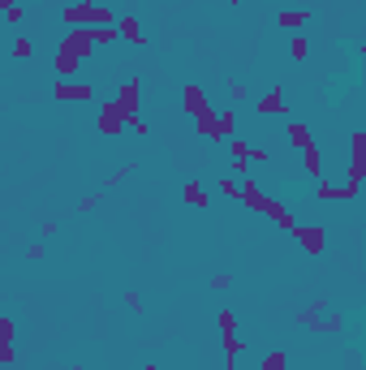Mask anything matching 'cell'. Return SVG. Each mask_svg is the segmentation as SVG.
Returning <instances> with one entry per match:
<instances>
[{"label":"cell","mask_w":366,"mask_h":370,"mask_svg":"<svg viewBox=\"0 0 366 370\" xmlns=\"http://www.w3.org/2000/svg\"><path fill=\"white\" fill-rule=\"evenodd\" d=\"M65 26H117V13L99 0H82V5H69L65 13Z\"/></svg>","instance_id":"1"},{"label":"cell","mask_w":366,"mask_h":370,"mask_svg":"<svg viewBox=\"0 0 366 370\" xmlns=\"http://www.w3.org/2000/svg\"><path fill=\"white\" fill-rule=\"evenodd\" d=\"M95 129H99L103 138H117V134H125V112H121V103H117V99H108V103H99V117H95Z\"/></svg>","instance_id":"2"},{"label":"cell","mask_w":366,"mask_h":370,"mask_svg":"<svg viewBox=\"0 0 366 370\" xmlns=\"http://www.w3.org/2000/svg\"><path fill=\"white\" fill-rule=\"evenodd\" d=\"M289 233H293V241H297L306 254H324V250H328V229H324V224H293Z\"/></svg>","instance_id":"3"},{"label":"cell","mask_w":366,"mask_h":370,"mask_svg":"<svg viewBox=\"0 0 366 370\" xmlns=\"http://www.w3.org/2000/svg\"><path fill=\"white\" fill-rule=\"evenodd\" d=\"M366 181V134L353 129L349 138V185H362Z\"/></svg>","instance_id":"4"},{"label":"cell","mask_w":366,"mask_h":370,"mask_svg":"<svg viewBox=\"0 0 366 370\" xmlns=\"http://www.w3.org/2000/svg\"><path fill=\"white\" fill-rule=\"evenodd\" d=\"M181 108H185L190 117H207V112H216V108H212V99H207V91H202L198 82H185V86H181Z\"/></svg>","instance_id":"5"},{"label":"cell","mask_w":366,"mask_h":370,"mask_svg":"<svg viewBox=\"0 0 366 370\" xmlns=\"http://www.w3.org/2000/svg\"><path fill=\"white\" fill-rule=\"evenodd\" d=\"M61 47H65V52H74L78 61H86V57H91V47H95L91 26H69V30H65V39H61Z\"/></svg>","instance_id":"6"},{"label":"cell","mask_w":366,"mask_h":370,"mask_svg":"<svg viewBox=\"0 0 366 370\" xmlns=\"http://www.w3.org/2000/svg\"><path fill=\"white\" fill-rule=\"evenodd\" d=\"M358 194H362V185H349V181L345 185H332V181L315 185V202H353Z\"/></svg>","instance_id":"7"},{"label":"cell","mask_w":366,"mask_h":370,"mask_svg":"<svg viewBox=\"0 0 366 370\" xmlns=\"http://www.w3.org/2000/svg\"><path fill=\"white\" fill-rule=\"evenodd\" d=\"M91 99H95L91 82H69V78L57 82V103H91Z\"/></svg>","instance_id":"8"},{"label":"cell","mask_w":366,"mask_h":370,"mask_svg":"<svg viewBox=\"0 0 366 370\" xmlns=\"http://www.w3.org/2000/svg\"><path fill=\"white\" fill-rule=\"evenodd\" d=\"M117 103H121V112H125V117H138V108H142V82H138V78L121 82V91H117Z\"/></svg>","instance_id":"9"},{"label":"cell","mask_w":366,"mask_h":370,"mask_svg":"<svg viewBox=\"0 0 366 370\" xmlns=\"http://www.w3.org/2000/svg\"><path fill=\"white\" fill-rule=\"evenodd\" d=\"M254 103H258V117H285V112H289V103H285V91H280V86L263 91Z\"/></svg>","instance_id":"10"},{"label":"cell","mask_w":366,"mask_h":370,"mask_svg":"<svg viewBox=\"0 0 366 370\" xmlns=\"http://www.w3.org/2000/svg\"><path fill=\"white\" fill-rule=\"evenodd\" d=\"M117 39H125V43L142 47V43H147V35H142V22H138L134 13H121V18H117Z\"/></svg>","instance_id":"11"},{"label":"cell","mask_w":366,"mask_h":370,"mask_svg":"<svg viewBox=\"0 0 366 370\" xmlns=\"http://www.w3.org/2000/svg\"><path fill=\"white\" fill-rule=\"evenodd\" d=\"M229 164H233V177L241 181V177H246V168H250V142L229 138Z\"/></svg>","instance_id":"12"},{"label":"cell","mask_w":366,"mask_h":370,"mask_svg":"<svg viewBox=\"0 0 366 370\" xmlns=\"http://www.w3.org/2000/svg\"><path fill=\"white\" fill-rule=\"evenodd\" d=\"M258 216H268V220H272L276 229H285V233H289V229L297 224V220L289 216V207H285V202H276L272 194H268V202H263V211H258Z\"/></svg>","instance_id":"13"},{"label":"cell","mask_w":366,"mask_h":370,"mask_svg":"<svg viewBox=\"0 0 366 370\" xmlns=\"http://www.w3.org/2000/svg\"><path fill=\"white\" fill-rule=\"evenodd\" d=\"M250 211H263V202H268V194L258 190V181H250V177H241V194H237Z\"/></svg>","instance_id":"14"},{"label":"cell","mask_w":366,"mask_h":370,"mask_svg":"<svg viewBox=\"0 0 366 370\" xmlns=\"http://www.w3.org/2000/svg\"><path fill=\"white\" fill-rule=\"evenodd\" d=\"M285 134H289V142H293L297 151L315 146V134H310V125H306V121H289V125H285Z\"/></svg>","instance_id":"15"},{"label":"cell","mask_w":366,"mask_h":370,"mask_svg":"<svg viewBox=\"0 0 366 370\" xmlns=\"http://www.w3.org/2000/svg\"><path fill=\"white\" fill-rule=\"evenodd\" d=\"M302 168L315 177V181H324V155H319V146H306L302 151Z\"/></svg>","instance_id":"16"},{"label":"cell","mask_w":366,"mask_h":370,"mask_svg":"<svg viewBox=\"0 0 366 370\" xmlns=\"http://www.w3.org/2000/svg\"><path fill=\"white\" fill-rule=\"evenodd\" d=\"M82 69V61L74 57V52H65V47H57V78H74Z\"/></svg>","instance_id":"17"},{"label":"cell","mask_w":366,"mask_h":370,"mask_svg":"<svg viewBox=\"0 0 366 370\" xmlns=\"http://www.w3.org/2000/svg\"><path fill=\"white\" fill-rule=\"evenodd\" d=\"M216 138H220V142L237 138V117H233V108H229V112H216Z\"/></svg>","instance_id":"18"},{"label":"cell","mask_w":366,"mask_h":370,"mask_svg":"<svg viewBox=\"0 0 366 370\" xmlns=\"http://www.w3.org/2000/svg\"><path fill=\"white\" fill-rule=\"evenodd\" d=\"M341 328H345V319H341V314H336V310H332V314L324 310V314H319V319H315V323H310V332H332V336H336Z\"/></svg>","instance_id":"19"},{"label":"cell","mask_w":366,"mask_h":370,"mask_svg":"<svg viewBox=\"0 0 366 370\" xmlns=\"http://www.w3.org/2000/svg\"><path fill=\"white\" fill-rule=\"evenodd\" d=\"M181 202H185V207H207L212 198H207V190H202L198 181H190V185H181Z\"/></svg>","instance_id":"20"},{"label":"cell","mask_w":366,"mask_h":370,"mask_svg":"<svg viewBox=\"0 0 366 370\" xmlns=\"http://www.w3.org/2000/svg\"><path fill=\"white\" fill-rule=\"evenodd\" d=\"M324 310H328V297H315L310 306H302V310H297V323H306V328H310V323H315Z\"/></svg>","instance_id":"21"},{"label":"cell","mask_w":366,"mask_h":370,"mask_svg":"<svg viewBox=\"0 0 366 370\" xmlns=\"http://www.w3.org/2000/svg\"><path fill=\"white\" fill-rule=\"evenodd\" d=\"M306 18H310V13H302V9H285V13H280V18H276V22H280V26H285V30H293V35H297V30H302V26H306Z\"/></svg>","instance_id":"22"},{"label":"cell","mask_w":366,"mask_h":370,"mask_svg":"<svg viewBox=\"0 0 366 370\" xmlns=\"http://www.w3.org/2000/svg\"><path fill=\"white\" fill-rule=\"evenodd\" d=\"M220 349H224V357L233 362V357H241V349H246V345H241V336H237V332H220Z\"/></svg>","instance_id":"23"},{"label":"cell","mask_w":366,"mask_h":370,"mask_svg":"<svg viewBox=\"0 0 366 370\" xmlns=\"http://www.w3.org/2000/svg\"><path fill=\"white\" fill-rule=\"evenodd\" d=\"M9 52H13V61H30V57H35V43H30V39H26L22 30H18V35H13V47H9Z\"/></svg>","instance_id":"24"},{"label":"cell","mask_w":366,"mask_h":370,"mask_svg":"<svg viewBox=\"0 0 366 370\" xmlns=\"http://www.w3.org/2000/svg\"><path fill=\"white\" fill-rule=\"evenodd\" d=\"M194 129L207 138V142H220L216 138V112H207V117H194Z\"/></svg>","instance_id":"25"},{"label":"cell","mask_w":366,"mask_h":370,"mask_svg":"<svg viewBox=\"0 0 366 370\" xmlns=\"http://www.w3.org/2000/svg\"><path fill=\"white\" fill-rule=\"evenodd\" d=\"M289 57H293V61H306V57H310V39H306L302 30L289 39Z\"/></svg>","instance_id":"26"},{"label":"cell","mask_w":366,"mask_h":370,"mask_svg":"<svg viewBox=\"0 0 366 370\" xmlns=\"http://www.w3.org/2000/svg\"><path fill=\"white\" fill-rule=\"evenodd\" d=\"M285 366H289V353H280V349H276V353H268V357H263V366H258V370H285Z\"/></svg>","instance_id":"27"},{"label":"cell","mask_w":366,"mask_h":370,"mask_svg":"<svg viewBox=\"0 0 366 370\" xmlns=\"http://www.w3.org/2000/svg\"><path fill=\"white\" fill-rule=\"evenodd\" d=\"M13 336H18V323L13 319H0V345H13Z\"/></svg>","instance_id":"28"},{"label":"cell","mask_w":366,"mask_h":370,"mask_svg":"<svg viewBox=\"0 0 366 370\" xmlns=\"http://www.w3.org/2000/svg\"><path fill=\"white\" fill-rule=\"evenodd\" d=\"M216 323H220V332H237V314H233V310H220Z\"/></svg>","instance_id":"29"},{"label":"cell","mask_w":366,"mask_h":370,"mask_svg":"<svg viewBox=\"0 0 366 370\" xmlns=\"http://www.w3.org/2000/svg\"><path fill=\"white\" fill-rule=\"evenodd\" d=\"M220 194H224V198H237V194H241V181H237V177H224V181H220Z\"/></svg>","instance_id":"30"},{"label":"cell","mask_w":366,"mask_h":370,"mask_svg":"<svg viewBox=\"0 0 366 370\" xmlns=\"http://www.w3.org/2000/svg\"><path fill=\"white\" fill-rule=\"evenodd\" d=\"M0 18H5L9 26H22V5H9V9H5V13H0Z\"/></svg>","instance_id":"31"},{"label":"cell","mask_w":366,"mask_h":370,"mask_svg":"<svg viewBox=\"0 0 366 370\" xmlns=\"http://www.w3.org/2000/svg\"><path fill=\"white\" fill-rule=\"evenodd\" d=\"M125 125H130V129H134V134H151V125H147V121H142V117H125Z\"/></svg>","instance_id":"32"},{"label":"cell","mask_w":366,"mask_h":370,"mask_svg":"<svg viewBox=\"0 0 366 370\" xmlns=\"http://www.w3.org/2000/svg\"><path fill=\"white\" fill-rule=\"evenodd\" d=\"M26 258H30V262H39V258H47V250H43V241H35V245H26Z\"/></svg>","instance_id":"33"},{"label":"cell","mask_w":366,"mask_h":370,"mask_svg":"<svg viewBox=\"0 0 366 370\" xmlns=\"http://www.w3.org/2000/svg\"><path fill=\"white\" fill-rule=\"evenodd\" d=\"M99 198H103V194H86V198H78V211H91V207H99Z\"/></svg>","instance_id":"34"},{"label":"cell","mask_w":366,"mask_h":370,"mask_svg":"<svg viewBox=\"0 0 366 370\" xmlns=\"http://www.w3.org/2000/svg\"><path fill=\"white\" fill-rule=\"evenodd\" d=\"M229 284H233V276H229V272H216V276H212V289H229Z\"/></svg>","instance_id":"35"},{"label":"cell","mask_w":366,"mask_h":370,"mask_svg":"<svg viewBox=\"0 0 366 370\" xmlns=\"http://www.w3.org/2000/svg\"><path fill=\"white\" fill-rule=\"evenodd\" d=\"M13 357H18L13 345H0V366H13Z\"/></svg>","instance_id":"36"},{"label":"cell","mask_w":366,"mask_h":370,"mask_svg":"<svg viewBox=\"0 0 366 370\" xmlns=\"http://www.w3.org/2000/svg\"><path fill=\"white\" fill-rule=\"evenodd\" d=\"M229 95L233 99H246V82H229Z\"/></svg>","instance_id":"37"},{"label":"cell","mask_w":366,"mask_h":370,"mask_svg":"<svg viewBox=\"0 0 366 370\" xmlns=\"http://www.w3.org/2000/svg\"><path fill=\"white\" fill-rule=\"evenodd\" d=\"M125 306H130V310H142V297H138V293L130 289V293H125Z\"/></svg>","instance_id":"38"},{"label":"cell","mask_w":366,"mask_h":370,"mask_svg":"<svg viewBox=\"0 0 366 370\" xmlns=\"http://www.w3.org/2000/svg\"><path fill=\"white\" fill-rule=\"evenodd\" d=\"M9 5H22V0H0V13H5V9H9Z\"/></svg>","instance_id":"39"},{"label":"cell","mask_w":366,"mask_h":370,"mask_svg":"<svg viewBox=\"0 0 366 370\" xmlns=\"http://www.w3.org/2000/svg\"><path fill=\"white\" fill-rule=\"evenodd\" d=\"M142 370H160V366H155V362H147V366H142Z\"/></svg>","instance_id":"40"},{"label":"cell","mask_w":366,"mask_h":370,"mask_svg":"<svg viewBox=\"0 0 366 370\" xmlns=\"http://www.w3.org/2000/svg\"><path fill=\"white\" fill-rule=\"evenodd\" d=\"M65 370H82V362H74V366H65Z\"/></svg>","instance_id":"41"},{"label":"cell","mask_w":366,"mask_h":370,"mask_svg":"<svg viewBox=\"0 0 366 370\" xmlns=\"http://www.w3.org/2000/svg\"><path fill=\"white\" fill-rule=\"evenodd\" d=\"M229 5H246V0H229Z\"/></svg>","instance_id":"42"},{"label":"cell","mask_w":366,"mask_h":370,"mask_svg":"<svg viewBox=\"0 0 366 370\" xmlns=\"http://www.w3.org/2000/svg\"><path fill=\"white\" fill-rule=\"evenodd\" d=\"M276 5H289V0H276Z\"/></svg>","instance_id":"43"},{"label":"cell","mask_w":366,"mask_h":370,"mask_svg":"<svg viewBox=\"0 0 366 370\" xmlns=\"http://www.w3.org/2000/svg\"><path fill=\"white\" fill-rule=\"evenodd\" d=\"M5 370H9V366H5Z\"/></svg>","instance_id":"44"}]
</instances>
